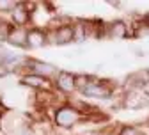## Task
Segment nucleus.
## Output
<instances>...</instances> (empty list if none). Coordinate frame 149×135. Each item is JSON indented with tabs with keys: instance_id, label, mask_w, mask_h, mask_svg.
I'll return each instance as SVG.
<instances>
[{
	"instance_id": "nucleus-1",
	"label": "nucleus",
	"mask_w": 149,
	"mask_h": 135,
	"mask_svg": "<svg viewBox=\"0 0 149 135\" xmlns=\"http://www.w3.org/2000/svg\"><path fill=\"white\" fill-rule=\"evenodd\" d=\"M82 118H84V115L77 108H74V107L62 105V107H59L57 110H55V114H53V123L57 125L59 128H73Z\"/></svg>"
},
{
	"instance_id": "nucleus-2",
	"label": "nucleus",
	"mask_w": 149,
	"mask_h": 135,
	"mask_svg": "<svg viewBox=\"0 0 149 135\" xmlns=\"http://www.w3.org/2000/svg\"><path fill=\"white\" fill-rule=\"evenodd\" d=\"M123 105L130 110H140L142 107L149 105V94L146 89H128L123 96Z\"/></svg>"
},
{
	"instance_id": "nucleus-3",
	"label": "nucleus",
	"mask_w": 149,
	"mask_h": 135,
	"mask_svg": "<svg viewBox=\"0 0 149 135\" xmlns=\"http://www.w3.org/2000/svg\"><path fill=\"white\" fill-rule=\"evenodd\" d=\"M74 41V27L71 23L66 25H59V27H52V30L48 32V43L52 45H68Z\"/></svg>"
},
{
	"instance_id": "nucleus-4",
	"label": "nucleus",
	"mask_w": 149,
	"mask_h": 135,
	"mask_svg": "<svg viewBox=\"0 0 149 135\" xmlns=\"http://www.w3.org/2000/svg\"><path fill=\"white\" fill-rule=\"evenodd\" d=\"M85 98H98V100H107L112 96V87L107 84V80H96L92 78V82L84 89L80 91Z\"/></svg>"
},
{
	"instance_id": "nucleus-5",
	"label": "nucleus",
	"mask_w": 149,
	"mask_h": 135,
	"mask_svg": "<svg viewBox=\"0 0 149 135\" xmlns=\"http://www.w3.org/2000/svg\"><path fill=\"white\" fill-rule=\"evenodd\" d=\"M55 87H57L61 92H73L77 91V75L73 73H68V71H59V75L55 76Z\"/></svg>"
},
{
	"instance_id": "nucleus-6",
	"label": "nucleus",
	"mask_w": 149,
	"mask_h": 135,
	"mask_svg": "<svg viewBox=\"0 0 149 135\" xmlns=\"http://www.w3.org/2000/svg\"><path fill=\"white\" fill-rule=\"evenodd\" d=\"M22 84L27 87H32L36 91H50L52 89V80L45 78V76H39L36 73H25L22 76Z\"/></svg>"
},
{
	"instance_id": "nucleus-7",
	"label": "nucleus",
	"mask_w": 149,
	"mask_h": 135,
	"mask_svg": "<svg viewBox=\"0 0 149 135\" xmlns=\"http://www.w3.org/2000/svg\"><path fill=\"white\" fill-rule=\"evenodd\" d=\"M27 68L30 69V73L45 76V78H52V76L59 75V69L55 68L53 64H48V62H43V61H29Z\"/></svg>"
},
{
	"instance_id": "nucleus-8",
	"label": "nucleus",
	"mask_w": 149,
	"mask_h": 135,
	"mask_svg": "<svg viewBox=\"0 0 149 135\" xmlns=\"http://www.w3.org/2000/svg\"><path fill=\"white\" fill-rule=\"evenodd\" d=\"M128 36H130V27L123 20L112 22L107 25V37H110V39H126Z\"/></svg>"
},
{
	"instance_id": "nucleus-9",
	"label": "nucleus",
	"mask_w": 149,
	"mask_h": 135,
	"mask_svg": "<svg viewBox=\"0 0 149 135\" xmlns=\"http://www.w3.org/2000/svg\"><path fill=\"white\" fill-rule=\"evenodd\" d=\"M11 18H13L14 27H27V23L32 20V11H29L27 4H18L14 11L11 13Z\"/></svg>"
},
{
	"instance_id": "nucleus-10",
	"label": "nucleus",
	"mask_w": 149,
	"mask_h": 135,
	"mask_svg": "<svg viewBox=\"0 0 149 135\" xmlns=\"http://www.w3.org/2000/svg\"><path fill=\"white\" fill-rule=\"evenodd\" d=\"M48 43V32L43 29H36L30 27L29 29V39H27V46L29 48H41Z\"/></svg>"
},
{
	"instance_id": "nucleus-11",
	"label": "nucleus",
	"mask_w": 149,
	"mask_h": 135,
	"mask_svg": "<svg viewBox=\"0 0 149 135\" xmlns=\"http://www.w3.org/2000/svg\"><path fill=\"white\" fill-rule=\"evenodd\" d=\"M27 39H29V27H13L9 36H7V41L13 46H27Z\"/></svg>"
},
{
	"instance_id": "nucleus-12",
	"label": "nucleus",
	"mask_w": 149,
	"mask_h": 135,
	"mask_svg": "<svg viewBox=\"0 0 149 135\" xmlns=\"http://www.w3.org/2000/svg\"><path fill=\"white\" fill-rule=\"evenodd\" d=\"M92 78H94V76H91V75H77V89L78 91H84L91 82H92Z\"/></svg>"
},
{
	"instance_id": "nucleus-13",
	"label": "nucleus",
	"mask_w": 149,
	"mask_h": 135,
	"mask_svg": "<svg viewBox=\"0 0 149 135\" xmlns=\"http://www.w3.org/2000/svg\"><path fill=\"white\" fill-rule=\"evenodd\" d=\"M16 6H18V4L13 2V0H0V14H4V13H13Z\"/></svg>"
},
{
	"instance_id": "nucleus-14",
	"label": "nucleus",
	"mask_w": 149,
	"mask_h": 135,
	"mask_svg": "<svg viewBox=\"0 0 149 135\" xmlns=\"http://www.w3.org/2000/svg\"><path fill=\"white\" fill-rule=\"evenodd\" d=\"M117 135H140V128H137L133 125H124Z\"/></svg>"
},
{
	"instance_id": "nucleus-15",
	"label": "nucleus",
	"mask_w": 149,
	"mask_h": 135,
	"mask_svg": "<svg viewBox=\"0 0 149 135\" xmlns=\"http://www.w3.org/2000/svg\"><path fill=\"white\" fill-rule=\"evenodd\" d=\"M9 135H36V133H34V130H30L29 126H23V128L16 130V132H13V133H9Z\"/></svg>"
},
{
	"instance_id": "nucleus-16",
	"label": "nucleus",
	"mask_w": 149,
	"mask_h": 135,
	"mask_svg": "<svg viewBox=\"0 0 149 135\" xmlns=\"http://www.w3.org/2000/svg\"><path fill=\"white\" fill-rule=\"evenodd\" d=\"M7 55V50H6V46L2 45V43H0V62H2L4 61V57Z\"/></svg>"
},
{
	"instance_id": "nucleus-17",
	"label": "nucleus",
	"mask_w": 149,
	"mask_h": 135,
	"mask_svg": "<svg viewBox=\"0 0 149 135\" xmlns=\"http://www.w3.org/2000/svg\"><path fill=\"white\" fill-rule=\"evenodd\" d=\"M84 135H108V133H105V132H87Z\"/></svg>"
},
{
	"instance_id": "nucleus-18",
	"label": "nucleus",
	"mask_w": 149,
	"mask_h": 135,
	"mask_svg": "<svg viewBox=\"0 0 149 135\" xmlns=\"http://www.w3.org/2000/svg\"><path fill=\"white\" fill-rule=\"evenodd\" d=\"M144 25H146V29L149 30V14H147V16L144 18Z\"/></svg>"
},
{
	"instance_id": "nucleus-19",
	"label": "nucleus",
	"mask_w": 149,
	"mask_h": 135,
	"mask_svg": "<svg viewBox=\"0 0 149 135\" xmlns=\"http://www.w3.org/2000/svg\"><path fill=\"white\" fill-rule=\"evenodd\" d=\"M135 55H137V57H144V55H146V53H144V52H142V50H137V52H135Z\"/></svg>"
},
{
	"instance_id": "nucleus-20",
	"label": "nucleus",
	"mask_w": 149,
	"mask_h": 135,
	"mask_svg": "<svg viewBox=\"0 0 149 135\" xmlns=\"http://www.w3.org/2000/svg\"><path fill=\"white\" fill-rule=\"evenodd\" d=\"M0 119H2V110H0Z\"/></svg>"
}]
</instances>
